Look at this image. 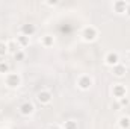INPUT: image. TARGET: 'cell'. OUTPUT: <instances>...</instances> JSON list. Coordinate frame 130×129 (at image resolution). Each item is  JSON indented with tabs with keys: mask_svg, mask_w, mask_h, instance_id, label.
Segmentation results:
<instances>
[{
	"mask_svg": "<svg viewBox=\"0 0 130 129\" xmlns=\"http://www.w3.org/2000/svg\"><path fill=\"white\" fill-rule=\"evenodd\" d=\"M82 36H83V40H85V41H92V40H95V38H97V29H95L94 26H88V28H85V29H83Z\"/></svg>",
	"mask_w": 130,
	"mask_h": 129,
	"instance_id": "1",
	"label": "cell"
},
{
	"mask_svg": "<svg viewBox=\"0 0 130 129\" xmlns=\"http://www.w3.org/2000/svg\"><path fill=\"white\" fill-rule=\"evenodd\" d=\"M20 82H21V79H20L18 74H15V73H9V74H6V85H8V87H11V88H17V87L20 85Z\"/></svg>",
	"mask_w": 130,
	"mask_h": 129,
	"instance_id": "2",
	"label": "cell"
},
{
	"mask_svg": "<svg viewBox=\"0 0 130 129\" xmlns=\"http://www.w3.org/2000/svg\"><path fill=\"white\" fill-rule=\"evenodd\" d=\"M106 64L112 65V67H115V65L120 64L118 53H117V52H109V53H107V56H106Z\"/></svg>",
	"mask_w": 130,
	"mask_h": 129,
	"instance_id": "3",
	"label": "cell"
},
{
	"mask_svg": "<svg viewBox=\"0 0 130 129\" xmlns=\"http://www.w3.org/2000/svg\"><path fill=\"white\" fill-rule=\"evenodd\" d=\"M77 85H79V88H82V90H88V88H91V85H92V79H91L89 76H82V78L79 79Z\"/></svg>",
	"mask_w": 130,
	"mask_h": 129,
	"instance_id": "4",
	"label": "cell"
},
{
	"mask_svg": "<svg viewBox=\"0 0 130 129\" xmlns=\"http://www.w3.org/2000/svg\"><path fill=\"white\" fill-rule=\"evenodd\" d=\"M38 100H39V103H48L52 100V94L48 91H39L38 93Z\"/></svg>",
	"mask_w": 130,
	"mask_h": 129,
	"instance_id": "5",
	"label": "cell"
},
{
	"mask_svg": "<svg viewBox=\"0 0 130 129\" xmlns=\"http://www.w3.org/2000/svg\"><path fill=\"white\" fill-rule=\"evenodd\" d=\"M20 111L23 115H30V114H33V105L32 103H24V105H21Z\"/></svg>",
	"mask_w": 130,
	"mask_h": 129,
	"instance_id": "6",
	"label": "cell"
},
{
	"mask_svg": "<svg viewBox=\"0 0 130 129\" xmlns=\"http://www.w3.org/2000/svg\"><path fill=\"white\" fill-rule=\"evenodd\" d=\"M6 46H8V50L12 52V53H17L18 50H21V47H20V44L17 43V40H15V41H9V43H6Z\"/></svg>",
	"mask_w": 130,
	"mask_h": 129,
	"instance_id": "7",
	"label": "cell"
},
{
	"mask_svg": "<svg viewBox=\"0 0 130 129\" xmlns=\"http://www.w3.org/2000/svg\"><path fill=\"white\" fill-rule=\"evenodd\" d=\"M124 73H126V67L123 64H118V65L113 67V74H115V76L121 78V76H124Z\"/></svg>",
	"mask_w": 130,
	"mask_h": 129,
	"instance_id": "8",
	"label": "cell"
},
{
	"mask_svg": "<svg viewBox=\"0 0 130 129\" xmlns=\"http://www.w3.org/2000/svg\"><path fill=\"white\" fill-rule=\"evenodd\" d=\"M21 31H23L21 35H24V36H27V38H29V36L35 32V26H33V24H26V26H23V29H21Z\"/></svg>",
	"mask_w": 130,
	"mask_h": 129,
	"instance_id": "9",
	"label": "cell"
},
{
	"mask_svg": "<svg viewBox=\"0 0 130 129\" xmlns=\"http://www.w3.org/2000/svg\"><path fill=\"white\" fill-rule=\"evenodd\" d=\"M113 91H115V94H117V97H118V99L126 97V88H124L121 84H118V85L115 87V90H113Z\"/></svg>",
	"mask_w": 130,
	"mask_h": 129,
	"instance_id": "10",
	"label": "cell"
},
{
	"mask_svg": "<svg viewBox=\"0 0 130 129\" xmlns=\"http://www.w3.org/2000/svg\"><path fill=\"white\" fill-rule=\"evenodd\" d=\"M120 128L121 129H129L130 128V117H121L120 119Z\"/></svg>",
	"mask_w": 130,
	"mask_h": 129,
	"instance_id": "11",
	"label": "cell"
},
{
	"mask_svg": "<svg viewBox=\"0 0 130 129\" xmlns=\"http://www.w3.org/2000/svg\"><path fill=\"white\" fill-rule=\"evenodd\" d=\"M17 43L20 44V47L27 46V44H29V38H27V36H24V35H20V36H17Z\"/></svg>",
	"mask_w": 130,
	"mask_h": 129,
	"instance_id": "12",
	"label": "cell"
},
{
	"mask_svg": "<svg viewBox=\"0 0 130 129\" xmlns=\"http://www.w3.org/2000/svg\"><path fill=\"white\" fill-rule=\"evenodd\" d=\"M55 43V40H53V36H50V35H45V36H42V44L47 47V46H50V44H53Z\"/></svg>",
	"mask_w": 130,
	"mask_h": 129,
	"instance_id": "13",
	"label": "cell"
},
{
	"mask_svg": "<svg viewBox=\"0 0 130 129\" xmlns=\"http://www.w3.org/2000/svg\"><path fill=\"white\" fill-rule=\"evenodd\" d=\"M64 128L65 129H77V123L74 120H68V122H65Z\"/></svg>",
	"mask_w": 130,
	"mask_h": 129,
	"instance_id": "14",
	"label": "cell"
},
{
	"mask_svg": "<svg viewBox=\"0 0 130 129\" xmlns=\"http://www.w3.org/2000/svg\"><path fill=\"white\" fill-rule=\"evenodd\" d=\"M9 71V65L3 61H0V73H8Z\"/></svg>",
	"mask_w": 130,
	"mask_h": 129,
	"instance_id": "15",
	"label": "cell"
},
{
	"mask_svg": "<svg viewBox=\"0 0 130 129\" xmlns=\"http://www.w3.org/2000/svg\"><path fill=\"white\" fill-rule=\"evenodd\" d=\"M14 56H15L17 61H23V59H24V52H23V50H18L17 53H14Z\"/></svg>",
	"mask_w": 130,
	"mask_h": 129,
	"instance_id": "16",
	"label": "cell"
},
{
	"mask_svg": "<svg viewBox=\"0 0 130 129\" xmlns=\"http://www.w3.org/2000/svg\"><path fill=\"white\" fill-rule=\"evenodd\" d=\"M6 52H8V46L5 43H0V56L6 55Z\"/></svg>",
	"mask_w": 130,
	"mask_h": 129,
	"instance_id": "17",
	"label": "cell"
},
{
	"mask_svg": "<svg viewBox=\"0 0 130 129\" xmlns=\"http://www.w3.org/2000/svg\"><path fill=\"white\" fill-rule=\"evenodd\" d=\"M120 103H121V105H127V103H129V99H127V97H121V99H120Z\"/></svg>",
	"mask_w": 130,
	"mask_h": 129,
	"instance_id": "18",
	"label": "cell"
},
{
	"mask_svg": "<svg viewBox=\"0 0 130 129\" xmlns=\"http://www.w3.org/2000/svg\"><path fill=\"white\" fill-rule=\"evenodd\" d=\"M126 12L130 15V3H127V8H126Z\"/></svg>",
	"mask_w": 130,
	"mask_h": 129,
	"instance_id": "19",
	"label": "cell"
}]
</instances>
